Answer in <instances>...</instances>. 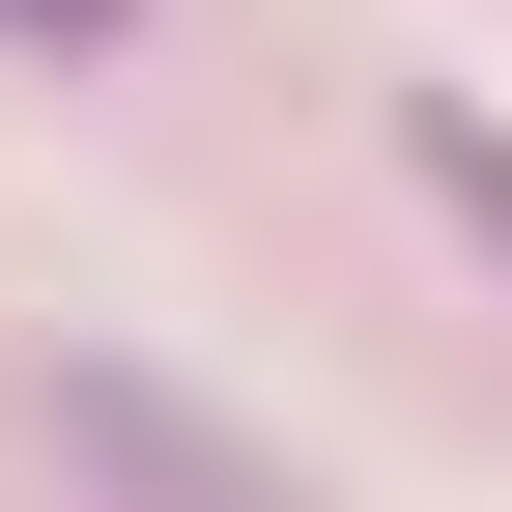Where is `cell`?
<instances>
[{"mask_svg": "<svg viewBox=\"0 0 512 512\" xmlns=\"http://www.w3.org/2000/svg\"><path fill=\"white\" fill-rule=\"evenodd\" d=\"M57 456H86L114 512H313L285 456H228V427L171 399V370H57Z\"/></svg>", "mask_w": 512, "mask_h": 512, "instance_id": "1", "label": "cell"}, {"mask_svg": "<svg viewBox=\"0 0 512 512\" xmlns=\"http://www.w3.org/2000/svg\"><path fill=\"white\" fill-rule=\"evenodd\" d=\"M427 200H456V228L512 256V114H484V86H427Z\"/></svg>", "mask_w": 512, "mask_h": 512, "instance_id": "2", "label": "cell"}, {"mask_svg": "<svg viewBox=\"0 0 512 512\" xmlns=\"http://www.w3.org/2000/svg\"><path fill=\"white\" fill-rule=\"evenodd\" d=\"M114 29H143V0H0V57H114Z\"/></svg>", "mask_w": 512, "mask_h": 512, "instance_id": "3", "label": "cell"}]
</instances>
